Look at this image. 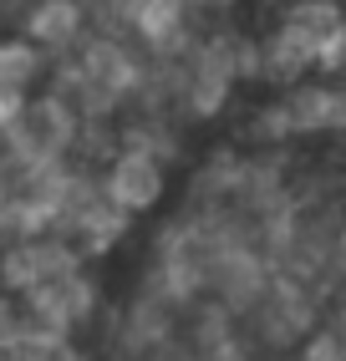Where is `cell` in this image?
Returning <instances> with one entry per match:
<instances>
[{
    "mask_svg": "<svg viewBox=\"0 0 346 361\" xmlns=\"http://www.w3.org/2000/svg\"><path fill=\"white\" fill-rule=\"evenodd\" d=\"M71 31H77V6H66V0L46 6L41 20H36V36H46V41H66Z\"/></svg>",
    "mask_w": 346,
    "mask_h": 361,
    "instance_id": "7a4b0ae2",
    "label": "cell"
},
{
    "mask_svg": "<svg viewBox=\"0 0 346 361\" xmlns=\"http://www.w3.org/2000/svg\"><path fill=\"white\" fill-rule=\"evenodd\" d=\"M158 183H163V173H158V163L148 153H128L112 168V199L128 204V209H143L148 199L158 194Z\"/></svg>",
    "mask_w": 346,
    "mask_h": 361,
    "instance_id": "6da1fadb",
    "label": "cell"
}]
</instances>
